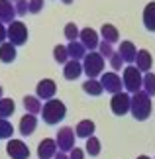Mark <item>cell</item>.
Here are the masks:
<instances>
[{"label": "cell", "mask_w": 155, "mask_h": 159, "mask_svg": "<svg viewBox=\"0 0 155 159\" xmlns=\"http://www.w3.org/2000/svg\"><path fill=\"white\" fill-rule=\"evenodd\" d=\"M14 110H16V104H14V100L12 98H2L0 100V118H8V116L14 114Z\"/></svg>", "instance_id": "cell-26"}, {"label": "cell", "mask_w": 155, "mask_h": 159, "mask_svg": "<svg viewBox=\"0 0 155 159\" xmlns=\"http://www.w3.org/2000/svg\"><path fill=\"white\" fill-rule=\"evenodd\" d=\"M57 149H59L57 142L51 139V138H45V139H41L39 145H38V155H39V159H51V157L57 155Z\"/></svg>", "instance_id": "cell-12"}, {"label": "cell", "mask_w": 155, "mask_h": 159, "mask_svg": "<svg viewBox=\"0 0 155 159\" xmlns=\"http://www.w3.org/2000/svg\"><path fill=\"white\" fill-rule=\"evenodd\" d=\"M16 2H18V0H16Z\"/></svg>", "instance_id": "cell-41"}, {"label": "cell", "mask_w": 155, "mask_h": 159, "mask_svg": "<svg viewBox=\"0 0 155 159\" xmlns=\"http://www.w3.org/2000/svg\"><path fill=\"white\" fill-rule=\"evenodd\" d=\"M4 39H8V28H4V24L0 22V45L4 43Z\"/></svg>", "instance_id": "cell-36"}, {"label": "cell", "mask_w": 155, "mask_h": 159, "mask_svg": "<svg viewBox=\"0 0 155 159\" xmlns=\"http://www.w3.org/2000/svg\"><path fill=\"white\" fill-rule=\"evenodd\" d=\"M43 8V0H30V14H39Z\"/></svg>", "instance_id": "cell-34"}, {"label": "cell", "mask_w": 155, "mask_h": 159, "mask_svg": "<svg viewBox=\"0 0 155 159\" xmlns=\"http://www.w3.org/2000/svg\"><path fill=\"white\" fill-rule=\"evenodd\" d=\"M83 90L86 94H90V96H100L104 93L100 81H96V79H86V81L83 83Z\"/></svg>", "instance_id": "cell-23"}, {"label": "cell", "mask_w": 155, "mask_h": 159, "mask_svg": "<svg viewBox=\"0 0 155 159\" xmlns=\"http://www.w3.org/2000/svg\"><path fill=\"white\" fill-rule=\"evenodd\" d=\"M83 71L86 73V77H89V79L102 77L104 57L98 51H89V53H86V57L83 59Z\"/></svg>", "instance_id": "cell-4"}, {"label": "cell", "mask_w": 155, "mask_h": 159, "mask_svg": "<svg viewBox=\"0 0 155 159\" xmlns=\"http://www.w3.org/2000/svg\"><path fill=\"white\" fill-rule=\"evenodd\" d=\"M100 148H102V145H100V139H98V138H94V136H92V138H89V139H86V153H89L90 157H96V155H100Z\"/></svg>", "instance_id": "cell-27"}, {"label": "cell", "mask_w": 155, "mask_h": 159, "mask_svg": "<svg viewBox=\"0 0 155 159\" xmlns=\"http://www.w3.org/2000/svg\"><path fill=\"white\" fill-rule=\"evenodd\" d=\"M16 59V45H12L10 41H4L0 45V61L2 63H12Z\"/></svg>", "instance_id": "cell-22"}, {"label": "cell", "mask_w": 155, "mask_h": 159, "mask_svg": "<svg viewBox=\"0 0 155 159\" xmlns=\"http://www.w3.org/2000/svg\"><path fill=\"white\" fill-rule=\"evenodd\" d=\"M35 90H38L39 100H53L55 93H57V84H55V81H51V79H41L38 83V87H35Z\"/></svg>", "instance_id": "cell-10"}, {"label": "cell", "mask_w": 155, "mask_h": 159, "mask_svg": "<svg viewBox=\"0 0 155 159\" xmlns=\"http://www.w3.org/2000/svg\"><path fill=\"white\" fill-rule=\"evenodd\" d=\"M83 63L80 61H69L65 67H63V77L67 79V81H75V79H79L80 75H83Z\"/></svg>", "instance_id": "cell-16"}, {"label": "cell", "mask_w": 155, "mask_h": 159, "mask_svg": "<svg viewBox=\"0 0 155 159\" xmlns=\"http://www.w3.org/2000/svg\"><path fill=\"white\" fill-rule=\"evenodd\" d=\"M75 130L69 126L61 128L57 132V138H55V142H57V148L59 151H63V153H71L73 149H75Z\"/></svg>", "instance_id": "cell-5"}, {"label": "cell", "mask_w": 155, "mask_h": 159, "mask_svg": "<svg viewBox=\"0 0 155 159\" xmlns=\"http://www.w3.org/2000/svg\"><path fill=\"white\" fill-rule=\"evenodd\" d=\"M2 94H4V90H2V87H0V100H2V98H4V96H2Z\"/></svg>", "instance_id": "cell-38"}, {"label": "cell", "mask_w": 155, "mask_h": 159, "mask_svg": "<svg viewBox=\"0 0 155 159\" xmlns=\"http://www.w3.org/2000/svg\"><path fill=\"white\" fill-rule=\"evenodd\" d=\"M130 108H132V96L128 93H118V94L112 96V100H110V110H112L114 116L128 114Z\"/></svg>", "instance_id": "cell-7"}, {"label": "cell", "mask_w": 155, "mask_h": 159, "mask_svg": "<svg viewBox=\"0 0 155 159\" xmlns=\"http://www.w3.org/2000/svg\"><path fill=\"white\" fill-rule=\"evenodd\" d=\"M53 159H69V153H63V151H57V155Z\"/></svg>", "instance_id": "cell-37"}, {"label": "cell", "mask_w": 155, "mask_h": 159, "mask_svg": "<svg viewBox=\"0 0 155 159\" xmlns=\"http://www.w3.org/2000/svg\"><path fill=\"white\" fill-rule=\"evenodd\" d=\"M16 6H12V0H0V22L12 24L16 22Z\"/></svg>", "instance_id": "cell-15"}, {"label": "cell", "mask_w": 155, "mask_h": 159, "mask_svg": "<svg viewBox=\"0 0 155 159\" xmlns=\"http://www.w3.org/2000/svg\"><path fill=\"white\" fill-rule=\"evenodd\" d=\"M118 53L122 55L124 63H135V57H138V49H135V45L132 41H122L120 47H118Z\"/></svg>", "instance_id": "cell-14"}, {"label": "cell", "mask_w": 155, "mask_h": 159, "mask_svg": "<svg viewBox=\"0 0 155 159\" xmlns=\"http://www.w3.org/2000/svg\"><path fill=\"white\" fill-rule=\"evenodd\" d=\"M144 93L149 96H155V75L153 73H145L144 75Z\"/></svg>", "instance_id": "cell-28"}, {"label": "cell", "mask_w": 155, "mask_h": 159, "mask_svg": "<svg viewBox=\"0 0 155 159\" xmlns=\"http://www.w3.org/2000/svg\"><path fill=\"white\" fill-rule=\"evenodd\" d=\"M94 122L92 120H80L77 128H75V134H77V138H84V139H89L92 138V134H94Z\"/></svg>", "instance_id": "cell-18"}, {"label": "cell", "mask_w": 155, "mask_h": 159, "mask_svg": "<svg viewBox=\"0 0 155 159\" xmlns=\"http://www.w3.org/2000/svg\"><path fill=\"white\" fill-rule=\"evenodd\" d=\"M144 24L147 32H155V2H149L144 8Z\"/></svg>", "instance_id": "cell-20"}, {"label": "cell", "mask_w": 155, "mask_h": 159, "mask_svg": "<svg viewBox=\"0 0 155 159\" xmlns=\"http://www.w3.org/2000/svg\"><path fill=\"white\" fill-rule=\"evenodd\" d=\"M65 38L69 39V41H79L80 32H79V28H77L75 22H69V24L65 26Z\"/></svg>", "instance_id": "cell-29"}, {"label": "cell", "mask_w": 155, "mask_h": 159, "mask_svg": "<svg viewBox=\"0 0 155 159\" xmlns=\"http://www.w3.org/2000/svg\"><path fill=\"white\" fill-rule=\"evenodd\" d=\"M122 81H124V87H126L128 93H139L144 90V77H141V71L138 69L135 65H128L122 73Z\"/></svg>", "instance_id": "cell-3"}, {"label": "cell", "mask_w": 155, "mask_h": 159, "mask_svg": "<svg viewBox=\"0 0 155 159\" xmlns=\"http://www.w3.org/2000/svg\"><path fill=\"white\" fill-rule=\"evenodd\" d=\"M122 63H124L122 55H120V53L116 51V53L112 55V57H110V67H112L114 71H120V69H122Z\"/></svg>", "instance_id": "cell-33"}, {"label": "cell", "mask_w": 155, "mask_h": 159, "mask_svg": "<svg viewBox=\"0 0 155 159\" xmlns=\"http://www.w3.org/2000/svg\"><path fill=\"white\" fill-rule=\"evenodd\" d=\"M100 35H102V39L104 41H108V43H116L118 39H120V34H118V28L112 26V24H104L102 30H100Z\"/></svg>", "instance_id": "cell-21"}, {"label": "cell", "mask_w": 155, "mask_h": 159, "mask_svg": "<svg viewBox=\"0 0 155 159\" xmlns=\"http://www.w3.org/2000/svg\"><path fill=\"white\" fill-rule=\"evenodd\" d=\"M65 114H67V106L61 100H57V98L47 100L45 104H43V110H41V118L49 126L59 124V122L65 118Z\"/></svg>", "instance_id": "cell-2"}, {"label": "cell", "mask_w": 155, "mask_h": 159, "mask_svg": "<svg viewBox=\"0 0 155 159\" xmlns=\"http://www.w3.org/2000/svg\"><path fill=\"white\" fill-rule=\"evenodd\" d=\"M80 43H83L89 51H94L98 45H100V39H98V34H96V30H92V28H84V30H80Z\"/></svg>", "instance_id": "cell-11"}, {"label": "cell", "mask_w": 155, "mask_h": 159, "mask_svg": "<svg viewBox=\"0 0 155 159\" xmlns=\"http://www.w3.org/2000/svg\"><path fill=\"white\" fill-rule=\"evenodd\" d=\"M138 159H151V157H147V155H139Z\"/></svg>", "instance_id": "cell-40"}, {"label": "cell", "mask_w": 155, "mask_h": 159, "mask_svg": "<svg viewBox=\"0 0 155 159\" xmlns=\"http://www.w3.org/2000/svg\"><path fill=\"white\" fill-rule=\"evenodd\" d=\"M151 96L144 93V90H139V93H135L132 94V108H130V112H132V116L135 120H139V122H144L149 118V114H151Z\"/></svg>", "instance_id": "cell-1"}, {"label": "cell", "mask_w": 155, "mask_h": 159, "mask_svg": "<svg viewBox=\"0 0 155 159\" xmlns=\"http://www.w3.org/2000/svg\"><path fill=\"white\" fill-rule=\"evenodd\" d=\"M100 84H102V89L106 90V93H112V96H114V94H118V93H122V84H124V81L116 75L114 71H110V73H102Z\"/></svg>", "instance_id": "cell-8"}, {"label": "cell", "mask_w": 155, "mask_h": 159, "mask_svg": "<svg viewBox=\"0 0 155 159\" xmlns=\"http://www.w3.org/2000/svg\"><path fill=\"white\" fill-rule=\"evenodd\" d=\"M35 128H38V118H35L34 114H24L20 118V126H18V130H20L22 136H32L35 132Z\"/></svg>", "instance_id": "cell-13"}, {"label": "cell", "mask_w": 155, "mask_h": 159, "mask_svg": "<svg viewBox=\"0 0 155 159\" xmlns=\"http://www.w3.org/2000/svg\"><path fill=\"white\" fill-rule=\"evenodd\" d=\"M98 53H100L104 59H106V57L110 59L116 51H114V45L112 43H108V41H100V45H98Z\"/></svg>", "instance_id": "cell-31"}, {"label": "cell", "mask_w": 155, "mask_h": 159, "mask_svg": "<svg viewBox=\"0 0 155 159\" xmlns=\"http://www.w3.org/2000/svg\"><path fill=\"white\" fill-rule=\"evenodd\" d=\"M24 108H26L28 114H39L43 110V104L39 102L38 96H24Z\"/></svg>", "instance_id": "cell-24"}, {"label": "cell", "mask_w": 155, "mask_h": 159, "mask_svg": "<svg viewBox=\"0 0 155 159\" xmlns=\"http://www.w3.org/2000/svg\"><path fill=\"white\" fill-rule=\"evenodd\" d=\"M67 51H69V59H73V61H80L86 57V47L80 41H69Z\"/></svg>", "instance_id": "cell-19"}, {"label": "cell", "mask_w": 155, "mask_h": 159, "mask_svg": "<svg viewBox=\"0 0 155 159\" xmlns=\"http://www.w3.org/2000/svg\"><path fill=\"white\" fill-rule=\"evenodd\" d=\"M12 134H14V128H12V124L8 120L0 118V139H10Z\"/></svg>", "instance_id": "cell-30"}, {"label": "cell", "mask_w": 155, "mask_h": 159, "mask_svg": "<svg viewBox=\"0 0 155 159\" xmlns=\"http://www.w3.org/2000/svg\"><path fill=\"white\" fill-rule=\"evenodd\" d=\"M28 12H30V2L28 0H18L16 2V14L24 16V14H28Z\"/></svg>", "instance_id": "cell-32"}, {"label": "cell", "mask_w": 155, "mask_h": 159, "mask_svg": "<svg viewBox=\"0 0 155 159\" xmlns=\"http://www.w3.org/2000/svg\"><path fill=\"white\" fill-rule=\"evenodd\" d=\"M28 28H26V24L24 22H12L10 26H8V41L12 45H24L28 41Z\"/></svg>", "instance_id": "cell-6"}, {"label": "cell", "mask_w": 155, "mask_h": 159, "mask_svg": "<svg viewBox=\"0 0 155 159\" xmlns=\"http://www.w3.org/2000/svg\"><path fill=\"white\" fill-rule=\"evenodd\" d=\"M153 65V59H151V53L147 49H139L138 51V57H135V67L141 71V73H149Z\"/></svg>", "instance_id": "cell-17"}, {"label": "cell", "mask_w": 155, "mask_h": 159, "mask_svg": "<svg viewBox=\"0 0 155 159\" xmlns=\"http://www.w3.org/2000/svg\"><path fill=\"white\" fill-rule=\"evenodd\" d=\"M69 159H84V151L79 149V148H75V149L69 153Z\"/></svg>", "instance_id": "cell-35"}, {"label": "cell", "mask_w": 155, "mask_h": 159, "mask_svg": "<svg viewBox=\"0 0 155 159\" xmlns=\"http://www.w3.org/2000/svg\"><path fill=\"white\" fill-rule=\"evenodd\" d=\"M61 2H63V4H71L73 0H61Z\"/></svg>", "instance_id": "cell-39"}, {"label": "cell", "mask_w": 155, "mask_h": 159, "mask_svg": "<svg viewBox=\"0 0 155 159\" xmlns=\"http://www.w3.org/2000/svg\"><path fill=\"white\" fill-rule=\"evenodd\" d=\"M6 153L10 155V159H28L30 149L22 139H8V143H6Z\"/></svg>", "instance_id": "cell-9"}, {"label": "cell", "mask_w": 155, "mask_h": 159, "mask_svg": "<svg viewBox=\"0 0 155 159\" xmlns=\"http://www.w3.org/2000/svg\"><path fill=\"white\" fill-rule=\"evenodd\" d=\"M53 59L61 65H67L69 63V51H67V45H55L53 47Z\"/></svg>", "instance_id": "cell-25"}]
</instances>
